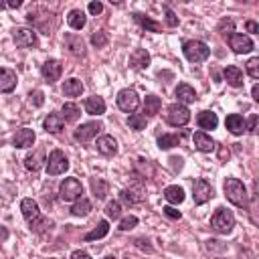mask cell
I'll list each match as a JSON object with an SVG mask.
<instances>
[{
  "mask_svg": "<svg viewBox=\"0 0 259 259\" xmlns=\"http://www.w3.org/2000/svg\"><path fill=\"white\" fill-rule=\"evenodd\" d=\"M225 196L235 204V206H247V190L245 184L237 178H227L225 180Z\"/></svg>",
  "mask_w": 259,
  "mask_h": 259,
  "instance_id": "obj_1",
  "label": "cell"
},
{
  "mask_svg": "<svg viewBox=\"0 0 259 259\" xmlns=\"http://www.w3.org/2000/svg\"><path fill=\"white\" fill-rule=\"evenodd\" d=\"M210 227L217 231V233H221V235H227V233H231L233 231V227H235V217H233V212L229 210V208H217V212L210 217Z\"/></svg>",
  "mask_w": 259,
  "mask_h": 259,
  "instance_id": "obj_2",
  "label": "cell"
},
{
  "mask_svg": "<svg viewBox=\"0 0 259 259\" xmlns=\"http://www.w3.org/2000/svg\"><path fill=\"white\" fill-rule=\"evenodd\" d=\"M182 53L190 63H202L204 59H208L210 49L202 40H186L182 45Z\"/></svg>",
  "mask_w": 259,
  "mask_h": 259,
  "instance_id": "obj_3",
  "label": "cell"
},
{
  "mask_svg": "<svg viewBox=\"0 0 259 259\" xmlns=\"http://www.w3.org/2000/svg\"><path fill=\"white\" fill-rule=\"evenodd\" d=\"M81 194H83V186H81V182L77 178H65L61 182V186H59V196L65 202L77 200V198H81Z\"/></svg>",
  "mask_w": 259,
  "mask_h": 259,
  "instance_id": "obj_4",
  "label": "cell"
},
{
  "mask_svg": "<svg viewBox=\"0 0 259 259\" xmlns=\"http://www.w3.org/2000/svg\"><path fill=\"white\" fill-rule=\"evenodd\" d=\"M188 119H190V111H188V107L186 105H180V103H172L170 107H168V113H166V121L170 123V125H186L188 123Z\"/></svg>",
  "mask_w": 259,
  "mask_h": 259,
  "instance_id": "obj_5",
  "label": "cell"
},
{
  "mask_svg": "<svg viewBox=\"0 0 259 259\" xmlns=\"http://www.w3.org/2000/svg\"><path fill=\"white\" fill-rule=\"evenodd\" d=\"M67 168H69L67 156L61 150H53L49 154V160H47V172L53 174V176H57V174H63Z\"/></svg>",
  "mask_w": 259,
  "mask_h": 259,
  "instance_id": "obj_6",
  "label": "cell"
},
{
  "mask_svg": "<svg viewBox=\"0 0 259 259\" xmlns=\"http://www.w3.org/2000/svg\"><path fill=\"white\" fill-rule=\"evenodd\" d=\"M138 103H140V99H138V93L134 89H121L117 93V107L121 111H127V113L136 111L138 109Z\"/></svg>",
  "mask_w": 259,
  "mask_h": 259,
  "instance_id": "obj_7",
  "label": "cell"
},
{
  "mask_svg": "<svg viewBox=\"0 0 259 259\" xmlns=\"http://www.w3.org/2000/svg\"><path fill=\"white\" fill-rule=\"evenodd\" d=\"M103 130V125L99 121H87V123H81L77 130H75V140L77 142H89L91 138H95L99 132Z\"/></svg>",
  "mask_w": 259,
  "mask_h": 259,
  "instance_id": "obj_8",
  "label": "cell"
},
{
  "mask_svg": "<svg viewBox=\"0 0 259 259\" xmlns=\"http://www.w3.org/2000/svg\"><path fill=\"white\" fill-rule=\"evenodd\" d=\"M192 196H194V202L196 204H204L206 200L212 198V186L204 180V178H198L192 186Z\"/></svg>",
  "mask_w": 259,
  "mask_h": 259,
  "instance_id": "obj_9",
  "label": "cell"
},
{
  "mask_svg": "<svg viewBox=\"0 0 259 259\" xmlns=\"http://www.w3.org/2000/svg\"><path fill=\"white\" fill-rule=\"evenodd\" d=\"M229 45H231V49H233L235 53H239V55L253 51V40H251L247 34H241V32H233V34L229 36Z\"/></svg>",
  "mask_w": 259,
  "mask_h": 259,
  "instance_id": "obj_10",
  "label": "cell"
},
{
  "mask_svg": "<svg viewBox=\"0 0 259 259\" xmlns=\"http://www.w3.org/2000/svg\"><path fill=\"white\" fill-rule=\"evenodd\" d=\"M14 42H16V47L28 49V47H36L38 38H36L32 28H16L14 30Z\"/></svg>",
  "mask_w": 259,
  "mask_h": 259,
  "instance_id": "obj_11",
  "label": "cell"
},
{
  "mask_svg": "<svg viewBox=\"0 0 259 259\" xmlns=\"http://www.w3.org/2000/svg\"><path fill=\"white\" fill-rule=\"evenodd\" d=\"M61 71H63V65H61L57 59H49V61H45V65L40 67V73H42V77H45L49 83H55V81L61 77Z\"/></svg>",
  "mask_w": 259,
  "mask_h": 259,
  "instance_id": "obj_12",
  "label": "cell"
},
{
  "mask_svg": "<svg viewBox=\"0 0 259 259\" xmlns=\"http://www.w3.org/2000/svg\"><path fill=\"white\" fill-rule=\"evenodd\" d=\"M20 210H22V217L32 225L34 221L40 219V210H38V204L32 200V198H22L20 200Z\"/></svg>",
  "mask_w": 259,
  "mask_h": 259,
  "instance_id": "obj_13",
  "label": "cell"
},
{
  "mask_svg": "<svg viewBox=\"0 0 259 259\" xmlns=\"http://www.w3.org/2000/svg\"><path fill=\"white\" fill-rule=\"evenodd\" d=\"M65 45H67L71 55H75V57H83L85 55V42H83V38L79 34H67L65 36Z\"/></svg>",
  "mask_w": 259,
  "mask_h": 259,
  "instance_id": "obj_14",
  "label": "cell"
},
{
  "mask_svg": "<svg viewBox=\"0 0 259 259\" xmlns=\"http://www.w3.org/2000/svg\"><path fill=\"white\" fill-rule=\"evenodd\" d=\"M12 144H14L16 148H28V146H32V144H34V132L28 130V127L18 130V132L14 134V138H12Z\"/></svg>",
  "mask_w": 259,
  "mask_h": 259,
  "instance_id": "obj_15",
  "label": "cell"
},
{
  "mask_svg": "<svg viewBox=\"0 0 259 259\" xmlns=\"http://www.w3.org/2000/svg\"><path fill=\"white\" fill-rule=\"evenodd\" d=\"M16 87V73L10 69H0V91L10 93Z\"/></svg>",
  "mask_w": 259,
  "mask_h": 259,
  "instance_id": "obj_16",
  "label": "cell"
},
{
  "mask_svg": "<svg viewBox=\"0 0 259 259\" xmlns=\"http://www.w3.org/2000/svg\"><path fill=\"white\" fill-rule=\"evenodd\" d=\"M225 125H227V130H229L233 136H239V134L245 132V119H243V115H239V113H231V115H227Z\"/></svg>",
  "mask_w": 259,
  "mask_h": 259,
  "instance_id": "obj_17",
  "label": "cell"
},
{
  "mask_svg": "<svg viewBox=\"0 0 259 259\" xmlns=\"http://www.w3.org/2000/svg\"><path fill=\"white\" fill-rule=\"evenodd\" d=\"M97 152L99 154H103V156H113L115 152H117V144H115V140L111 138V136H101V138H97Z\"/></svg>",
  "mask_w": 259,
  "mask_h": 259,
  "instance_id": "obj_18",
  "label": "cell"
},
{
  "mask_svg": "<svg viewBox=\"0 0 259 259\" xmlns=\"http://www.w3.org/2000/svg\"><path fill=\"white\" fill-rule=\"evenodd\" d=\"M130 65L134 69H146L150 65V53L146 49H136L130 57Z\"/></svg>",
  "mask_w": 259,
  "mask_h": 259,
  "instance_id": "obj_19",
  "label": "cell"
},
{
  "mask_svg": "<svg viewBox=\"0 0 259 259\" xmlns=\"http://www.w3.org/2000/svg\"><path fill=\"white\" fill-rule=\"evenodd\" d=\"M225 81L231 85V87H241L243 85V71L239 69V67H235V65H229V67H225Z\"/></svg>",
  "mask_w": 259,
  "mask_h": 259,
  "instance_id": "obj_20",
  "label": "cell"
},
{
  "mask_svg": "<svg viewBox=\"0 0 259 259\" xmlns=\"http://www.w3.org/2000/svg\"><path fill=\"white\" fill-rule=\"evenodd\" d=\"M85 111L89 115H101V113H105V101H103V97H97V95L87 97L85 99Z\"/></svg>",
  "mask_w": 259,
  "mask_h": 259,
  "instance_id": "obj_21",
  "label": "cell"
},
{
  "mask_svg": "<svg viewBox=\"0 0 259 259\" xmlns=\"http://www.w3.org/2000/svg\"><path fill=\"white\" fill-rule=\"evenodd\" d=\"M176 97H178V103H180V105H184V103H194V101H196L194 89H192L190 85H186V83H180V85L176 87Z\"/></svg>",
  "mask_w": 259,
  "mask_h": 259,
  "instance_id": "obj_22",
  "label": "cell"
},
{
  "mask_svg": "<svg viewBox=\"0 0 259 259\" xmlns=\"http://www.w3.org/2000/svg\"><path fill=\"white\" fill-rule=\"evenodd\" d=\"M63 123H65V119H63L61 113H49V115L45 117V121H42L45 130L51 132V134H59V132L63 130Z\"/></svg>",
  "mask_w": 259,
  "mask_h": 259,
  "instance_id": "obj_23",
  "label": "cell"
},
{
  "mask_svg": "<svg viewBox=\"0 0 259 259\" xmlns=\"http://www.w3.org/2000/svg\"><path fill=\"white\" fill-rule=\"evenodd\" d=\"M192 142H194V146H196L200 152H212V150H214V140H212L210 136H206L204 132H196V134L192 136Z\"/></svg>",
  "mask_w": 259,
  "mask_h": 259,
  "instance_id": "obj_24",
  "label": "cell"
},
{
  "mask_svg": "<svg viewBox=\"0 0 259 259\" xmlns=\"http://www.w3.org/2000/svg\"><path fill=\"white\" fill-rule=\"evenodd\" d=\"M196 121H198V125L202 130H214L219 125V117L212 111H200L198 117H196Z\"/></svg>",
  "mask_w": 259,
  "mask_h": 259,
  "instance_id": "obj_25",
  "label": "cell"
},
{
  "mask_svg": "<svg viewBox=\"0 0 259 259\" xmlns=\"http://www.w3.org/2000/svg\"><path fill=\"white\" fill-rule=\"evenodd\" d=\"M160 107H162L160 97H156V95H148V97L144 99V113H146V117H154V115H158Z\"/></svg>",
  "mask_w": 259,
  "mask_h": 259,
  "instance_id": "obj_26",
  "label": "cell"
},
{
  "mask_svg": "<svg viewBox=\"0 0 259 259\" xmlns=\"http://www.w3.org/2000/svg\"><path fill=\"white\" fill-rule=\"evenodd\" d=\"M164 198H166L170 204H180V202L184 200V190H182L180 186H176V184L166 186V188H164Z\"/></svg>",
  "mask_w": 259,
  "mask_h": 259,
  "instance_id": "obj_27",
  "label": "cell"
},
{
  "mask_svg": "<svg viewBox=\"0 0 259 259\" xmlns=\"http://www.w3.org/2000/svg\"><path fill=\"white\" fill-rule=\"evenodd\" d=\"M81 91H83V83L79 81V79H67L65 83H63V93L67 95V97H77V95H81Z\"/></svg>",
  "mask_w": 259,
  "mask_h": 259,
  "instance_id": "obj_28",
  "label": "cell"
},
{
  "mask_svg": "<svg viewBox=\"0 0 259 259\" xmlns=\"http://www.w3.org/2000/svg\"><path fill=\"white\" fill-rule=\"evenodd\" d=\"M42 162H45V156H42V152H34V154H28V156L24 158V166H26V170H30V172H36V170H40Z\"/></svg>",
  "mask_w": 259,
  "mask_h": 259,
  "instance_id": "obj_29",
  "label": "cell"
},
{
  "mask_svg": "<svg viewBox=\"0 0 259 259\" xmlns=\"http://www.w3.org/2000/svg\"><path fill=\"white\" fill-rule=\"evenodd\" d=\"M67 22H69V26H71V28L81 30V28L85 26L87 18H85V14H83L81 10H71V12H69V16H67Z\"/></svg>",
  "mask_w": 259,
  "mask_h": 259,
  "instance_id": "obj_30",
  "label": "cell"
},
{
  "mask_svg": "<svg viewBox=\"0 0 259 259\" xmlns=\"http://www.w3.org/2000/svg\"><path fill=\"white\" fill-rule=\"evenodd\" d=\"M134 20H136V22H138L140 26H144L146 30H150V32H160V28H162V26H160V24H158L156 20H152L150 16H144V14H138V12L134 14Z\"/></svg>",
  "mask_w": 259,
  "mask_h": 259,
  "instance_id": "obj_31",
  "label": "cell"
},
{
  "mask_svg": "<svg viewBox=\"0 0 259 259\" xmlns=\"http://www.w3.org/2000/svg\"><path fill=\"white\" fill-rule=\"evenodd\" d=\"M109 233V223L107 221H99V225L93 229V231H89L87 235H85V241H95V239H103L105 235Z\"/></svg>",
  "mask_w": 259,
  "mask_h": 259,
  "instance_id": "obj_32",
  "label": "cell"
},
{
  "mask_svg": "<svg viewBox=\"0 0 259 259\" xmlns=\"http://www.w3.org/2000/svg\"><path fill=\"white\" fill-rule=\"evenodd\" d=\"M121 200L123 202H127V204H136V202H140V200H144V194H142V188H125V190H121Z\"/></svg>",
  "mask_w": 259,
  "mask_h": 259,
  "instance_id": "obj_33",
  "label": "cell"
},
{
  "mask_svg": "<svg viewBox=\"0 0 259 259\" xmlns=\"http://www.w3.org/2000/svg\"><path fill=\"white\" fill-rule=\"evenodd\" d=\"M178 144H180V138H178L176 134H162V136L158 138L160 150H170V148H174V146H178Z\"/></svg>",
  "mask_w": 259,
  "mask_h": 259,
  "instance_id": "obj_34",
  "label": "cell"
},
{
  "mask_svg": "<svg viewBox=\"0 0 259 259\" xmlns=\"http://www.w3.org/2000/svg\"><path fill=\"white\" fill-rule=\"evenodd\" d=\"M79 115H81L79 105H75V103H65L63 105V119L65 121H75V119H79Z\"/></svg>",
  "mask_w": 259,
  "mask_h": 259,
  "instance_id": "obj_35",
  "label": "cell"
},
{
  "mask_svg": "<svg viewBox=\"0 0 259 259\" xmlns=\"http://www.w3.org/2000/svg\"><path fill=\"white\" fill-rule=\"evenodd\" d=\"M89 210H91V202H89L87 198H79V200L71 206V212H73L75 217H85V214H89Z\"/></svg>",
  "mask_w": 259,
  "mask_h": 259,
  "instance_id": "obj_36",
  "label": "cell"
},
{
  "mask_svg": "<svg viewBox=\"0 0 259 259\" xmlns=\"http://www.w3.org/2000/svg\"><path fill=\"white\" fill-rule=\"evenodd\" d=\"M91 188H93V194L97 198H105V194H107V182L103 178H91Z\"/></svg>",
  "mask_w": 259,
  "mask_h": 259,
  "instance_id": "obj_37",
  "label": "cell"
},
{
  "mask_svg": "<svg viewBox=\"0 0 259 259\" xmlns=\"http://www.w3.org/2000/svg\"><path fill=\"white\" fill-rule=\"evenodd\" d=\"M146 115H142V113H132L130 117H127V125L132 127V130H146Z\"/></svg>",
  "mask_w": 259,
  "mask_h": 259,
  "instance_id": "obj_38",
  "label": "cell"
},
{
  "mask_svg": "<svg viewBox=\"0 0 259 259\" xmlns=\"http://www.w3.org/2000/svg\"><path fill=\"white\" fill-rule=\"evenodd\" d=\"M247 73H249L251 79H259V59L257 57L247 61Z\"/></svg>",
  "mask_w": 259,
  "mask_h": 259,
  "instance_id": "obj_39",
  "label": "cell"
},
{
  "mask_svg": "<svg viewBox=\"0 0 259 259\" xmlns=\"http://www.w3.org/2000/svg\"><path fill=\"white\" fill-rule=\"evenodd\" d=\"M105 212H107V217H109V219H119V214H121V206H119V202H117V200L107 202Z\"/></svg>",
  "mask_w": 259,
  "mask_h": 259,
  "instance_id": "obj_40",
  "label": "cell"
},
{
  "mask_svg": "<svg viewBox=\"0 0 259 259\" xmlns=\"http://www.w3.org/2000/svg\"><path fill=\"white\" fill-rule=\"evenodd\" d=\"M91 42H93V47H97V49L105 47V45H107V32H103V30H97V32H93V36H91Z\"/></svg>",
  "mask_w": 259,
  "mask_h": 259,
  "instance_id": "obj_41",
  "label": "cell"
},
{
  "mask_svg": "<svg viewBox=\"0 0 259 259\" xmlns=\"http://www.w3.org/2000/svg\"><path fill=\"white\" fill-rule=\"evenodd\" d=\"M233 28H235V24H233L231 18H223L221 24H219V32H221V34H227V36L233 34Z\"/></svg>",
  "mask_w": 259,
  "mask_h": 259,
  "instance_id": "obj_42",
  "label": "cell"
},
{
  "mask_svg": "<svg viewBox=\"0 0 259 259\" xmlns=\"http://www.w3.org/2000/svg\"><path fill=\"white\" fill-rule=\"evenodd\" d=\"M136 225H138V217L130 214V217L121 219V223H119V229H121V231H132V229H134Z\"/></svg>",
  "mask_w": 259,
  "mask_h": 259,
  "instance_id": "obj_43",
  "label": "cell"
},
{
  "mask_svg": "<svg viewBox=\"0 0 259 259\" xmlns=\"http://www.w3.org/2000/svg\"><path fill=\"white\" fill-rule=\"evenodd\" d=\"M30 103L32 105H36V107H40L42 103H45V95H42V91L40 89H34V91H30Z\"/></svg>",
  "mask_w": 259,
  "mask_h": 259,
  "instance_id": "obj_44",
  "label": "cell"
},
{
  "mask_svg": "<svg viewBox=\"0 0 259 259\" xmlns=\"http://www.w3.org/2000/svg\"><path fill=\"white\" fill-rule=\"evenodd\" d=\"M136 247H138V249H142V251H148V253H152V251H154V247L150 245V241H148V239H142V237H140V239H136Z\"/></svg>",
  "mask_w": 259,
  "mask_h": 259,
  "instance_id": "obj_45",
  "label": "cell"
},
{
  "mask_svg": "<svg viewBox=\"0 0 259 259\" xmlns=\"http://www.w3.org/2000/svg\"><path fill=\"white\" fill-rule=\"evenodd\" d=\"M164 12H166V22H168V26H176V24H178V18H176V14H174V12H172L168 6L164 8Z\"/></svg>",
  "mask_w": 259,
  "mask_h": 259,
  "instance_id": "obj_46",
  "label": "cell"
},
{
  "mask_svg": "<svg viewBox=\"0 0 259 259\" xmlns=\"http://www.w3.org/2000/svg\"><path fill=\"white\" fill-rule=\"evenodd\" d=\"M245 130H249L251 134H255V132H257V115H255V113H253V115L249 117V121L245 123Z\"/></svg>",
  "mask_w": 259,
  "mask_h": 259,
  "instance_id": "obj_47",
  "label": "cell"
},
{
  "mask_svg": "<svg viewBox=\"0 0 259 259\" xmlns=\"http://www.w3.org/2000/svg\"><path fill=\"white\" fill-rule=\"evenodd\" d=\"M162 210H164V214H166V217H170V219H180V217H182V214H180V210H176L174 206H164Z\"/></svg>",
  "mask_w": 259,
  "mask_h": 259,
  "instance_id": "obj_48",
  "label": "cell"
},
{
  "mask_svg": "<svg viewBox=\"0 0 259 259\" xmlns=\"http://www.w3.org/2000/svg\"><path fill=\"white\" fill-rule=\"evenodd\" d=\"M101 10H103V4H101V2H91V4H89V12H91V14H99Z\"/></svg>",
  "mask_w": 259,
  "mask_h": 259,
  "instance_id": "obj_49",
  "label": "cell"
},
{
  "mask_svg": "<svg viewBox=\"0 0 259 259\" xmlns=\"http://www.w3.org/2000/svg\"><path fill=\"white\" fill-rule=\"evenodd\" d=\"M71 259H91V257H89V253H85V251H73V253H71Z\"/></svg>",
  "mask_w": 259,
  "mask_h": 259,
  "instance_id": "obj_50",
  "label": "cell"
},
{
  "mask_svg": "<svg viewBox=\"0 0 259 259\" xmlns=\"http://www.w3.org/2000/svg\"><path fill=\"white\" fill-rule=\"evenodd\" d=\"M170 162H172V168H174V170H180L184 160H182V158H176V156H172V158H170Z\"/></svg>",
  "mask_w": 259,
  "mask_h": 259,
  "instance_id": "obj_51",
  "label": "cell"
},
{
  "mask_svg": "<svg viewBox=\"0 0 259 259\" xmlns=\"http://www.w3.org/2000/svg\"><path fill=\"white\" fill-rule=\"evenodd\" d=\"M245 26H247V32H257V30H259V26H257V22H255V20H247V24H245Z\"/></svg>",
  "mask_w": 259,
  "mask_h": 259,
  "instance_id": "obj_52",
  "label": "cell"
},
{
  "mask_svg": "<svg viewBox=\"0 0 259 259\" xmlns=\"http://www.w3.org/2000/svg\"><path fill=\"white\" fill-rule=\"evenodd\" d=\"M251 95H253V99H255V101H259V85H253Z\"/></svg>",
  "mask_w": 259,
  "mask_h": 259,
  "instance_id": "obj_53",
  "label": "cell"
},
{
  "mask_svg": "<svg viewBox=\"0 0 259 259\" xmlns=\"http://www.w3.org/2000/svg\"><path fill=\"white\" fill-rule=\"evenodd\" d=\"M20 4H22V2H20V0H10V2H8V4H6V6H10V8H18V6H20Z\"/></svg>",
  "mask_w": 259,
  "mask_h": 259,
  "instance_id": "obj_54",
  "label": "cell"
},
{
  "mask_svg": "<svg viewBox=\"0 0 259 259\" xmlns=\"http://www.w3.org/2000/svg\"><path fill=\"white\" fill-rule=\"evenodd\" d=\"M6 237H8V231H6L4 227H0V241H4Z\"/></svg>",
  "mask_w": 259,
  "mask_h": 259,
  "instance_id": "obj_55",
  "label": "cell"
},
{
  "mask_svg": "<svg viewBox=\"0 0 259 259\" xmlns=\"http://www.w3.org/2000/svg\"><path fill=\"white\" fill-rule=\"evenodd\" d=\"M2 8H6V4H4V2H0V10H2Z\"/></svg>",
  "mask_w": 259,
  "mask_h": 259,
  "instance_id": "obj_56",
  "label": "cell"
},
{
  "mask_svg": "<svg viewBox=\"0 0 259 259\" xmlns=\"http://www.w3.org/2000/svg\"><path fill=\"white\" fill-rule=\"evenodd\" d=\"M105 259H115V257H113V255H107V257H105Z\"/></svg>",
  "mask_w": 259,
  "mask_h": 259,
  "instance_id": "obj_57",
  "label": "cell"
}]
</instances>
